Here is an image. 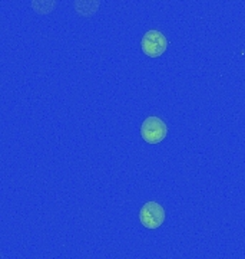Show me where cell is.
<instances>
[{"label": "cell", "instance_id": "2", "mask_svg": "<svg viewBox=\"0 0 245 259\" xmlns=\"http://www.w3.org/2000/svg\"><path fill=\"white\" fill-rule=\"evenodd\" d=\"M165 209L158 202H146L139 210V222L149 231L161 228L165 222Z\"/></svg>", "mask_w": 245, "mask_h": 259}, {"label": "cell", "instance_id": "5", "mask_svg": "<svg viewBox=\"0 0 245 259\" xmlns=\"http://www.w3.org/2000/svg\"><path fill=\"white\" fill-rule=\"evenodd\" d=\"M56 0H32V8L39 15H47L54 9Z\"/></svg>", "mask_w": 245, "mask_h": 259}, {"label": "cell", "instance_id": "4", "mask_svg": "<svg viewBox=\"0 0 245 259\" xmlns=\"http://www.w3.org/2000/svg\"><path fill=\"white\" fill-rule=\"evenodd\" d=\"M100 0H75L73 8L82 18H91L99 9Z\"/></svg>", "mask_w": 245, "mask_h": 259}, {"label": "cell", "instance_id": "3", "mask_svg": "<svg viewBox=\"0 0 245 259\" xmlns=\"http://www.w3.org/2000/svg\"><path fill=\"white\" fill-rule=\"evenodd\" d=\"M141 49L146 56L158 58V56L165 54V51L168 49V39L159 30H155V29L148 30L145 35L142 36Z\"/></svg>", "mask_w": 245, "mask_h": 259}, {"label": "cell", "instance_id": "1", "mask_svg": "<svg viewBox=\"0 0 245 259\" xmlns=\"http://www.w3.org/2000/svg\"><path fill=\"white\" fill-rule=\"evenodd\" d=\"M168 136V127L159 117L151 115L141 124V137L148 144H159Z\"/></svg>", "mask_w": 245, "mask_h": 259}]
</instances>
